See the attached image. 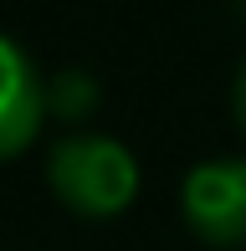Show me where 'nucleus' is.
I'll list each match as a JSON object with an SVG mask.
<instances>
[{"instance_id": "obj_1", "label": "nucleus", "mask_w": 246, "mask_h": 251, "mask_svg": "<svg viewBox=\"0 0 246 251\" xmlns=\"http://www.w3.org/2000/svg\"><path fill=\"white\" fill-rule=\"evenodd\" d=\"M47 185L72 215L113 221L139 200V159L108 133H67L47 159Z\"/></svg>"}, {"instance_id": "obj_2", "label": "nucleus", "mask_w": 246, "mask_h": 251, "mask_svg": "<svg viewBox=\"0 0 246 251\" xmlns=\"http://www.w3.org/2000/svg\"><path fill=\"white\" fill-rule=\"evenodd\" d=\"M180 215L205 246H246V159H205L180 185Z\"/></svg>"}, {"instance_id": "obj_3", "label": "nucleus", "mask_w": 246, "mask_h": 251, "mask_svg": "<svg viewBox=\"0 0 246 251\" xmlns=\"http://www.w3.org/2000/svg\"><path fill=\"white\" fill-rule=\"evenodd\" d=\"M47 118V82H41L31 51L0 31V164L31 149Z\"/></svg>"}, {"instance_id": "obj_4", "label": "nucleus", "mask_w": 246, "mask_h": 251, "mask_svg": "<svg viewBox=\"0 0 246 251\" xmlns=\"http://www.w3.org/2000/svg\"><path fill=\"white\" fill-rule=\"evenodd\" d=\"M93 98L98 93H93V82H87L82 72H77V77L67 72V77H57V87H47V113L51 108H72V118H82V113L93 108Z\"/></svg>"}, {"instance_id": "obj_5", "label": "nucleus", "mask_w": 246, "mask_h": 251, "mask_svg": "<svg viewBox=\"0 0 246 251\" xmlns=\"http://www.w3.org/2000/svg\"><path fill=\"white\" fill-rule=\"evenodd\" d=\"M236 123L246 133V56H241V72H236Z\"/></svg>"}]
</instances>
